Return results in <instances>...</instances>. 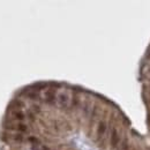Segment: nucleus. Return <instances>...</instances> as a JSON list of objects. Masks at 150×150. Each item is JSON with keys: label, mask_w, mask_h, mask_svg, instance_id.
Returning <instances> with one entry per match:
<instances>
[{"label": "nucleus", "mask_w": 150, "mask_h": 150, "mask_svg": "<svg viewBox=\"0 0 150 150\" xmlns=\"http://www.w3.org/2000/svg\"><path fill=\"white\" fill-rule=\"evenodd\" d=\"M147 57H148V58L150 59V49L148 50V52H147Z\"/></svg>", "instance_id": "nucleus-2"}, {"label": "nucleus", "mask_w": 150, "mask_h": 150, "mask_svg": "<svg viewBox=\"0 0 150 150\" xmlns=\"http://www.w3.org/2000/svg\"><path fill=\"white\" fill-rule=\"evenodd\" d=\"M118 144H119V134H118L117 129H113L112 134H111V146L113 148H116Z\"/></svg>", "instance_id": "nucleus-1"}]
</instances>
